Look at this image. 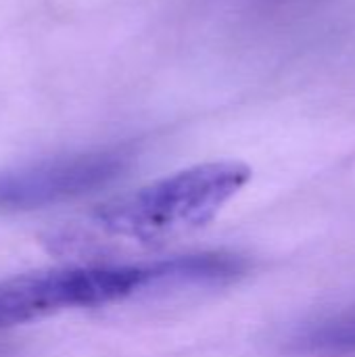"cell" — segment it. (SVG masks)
<instances>
[{
	"label": "cell",
	"mask_w": 355,
	"mask_h": 357,
	"mask_svg": "<svg viewBox=\"0 0 355 357\" xmlns=\"http://www.w3.org/2000/svg\"><path fill=\"white\" fill-rule=\"evenodd\" d=\"M243 161L199 163L96 207L94 224L111 236L157 243L207 226L251 180Z\"/></svg>",
	"instance_id": "obj_1"
},
{
	"label": "cell",
	"mask_w": 355,
	"mask_h": 357,
	"mask_svg": "<svg viewBox=\"0 0 355 357\" xmlns=\"http://www.w3.org/2000/svg\"><path fill=\"white\" fill-rule=\"evenodd\" d=\"M159 261L23 272L0 280V331L65 310L117 303L144 289L159 287Z\"/></svg>",
	"instance_id": "obj_2"
},
{
	"label": "cell",
	"mask_w": 355,
	"mask_h": 357,
	"mask_svg": "<svg viewBox=\"0 0 355 357\" xmlns=\"http://www.w3.org/2000/svg\"><path fill=\"white\" fill-rule=\"evenodd\" d=\"M132 161L121 146L44 159L0 172V215L56 205L119 178Z\"/></svg>",
	"instance_id": "obj_3"
},
{
	"label": "cell",
	"mask_w": 355,
	"mask_h": 357,
	"mask_svg": "<svg viewBox=\"0 0 355 357\" xmlns=\"http://www.w3.org/2000/svg\"><path fill=\"white\" fill-rule=\"evenodd\" d=\"M297 345L316 356H355V314H343L305 328Z\"/></svg>",
	"instance_id": "obj_4"
}]
</instances>
